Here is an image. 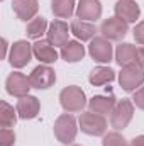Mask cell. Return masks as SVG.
Instances as JSON below:
<instances>
[{
    "label": "cell",
    "mask_w": 144,
    "mask_h": 146,
    "mask_svg": "<svg viewBox=\"0 0 144 146\" xmlns=\"http://www.w3.org/2000/svg\"><path fill=\"white\" fill-rule=\"evenodd\" d=\"M15 143V134L9 127H2L0 131V146H14Z\"/></svg>",
    "instance_id": "26"
},
{
    "label": "cell",
    "mask_w": 144,
    "mask_h": 146,
    "mask_svg": "<svg viewBox=\"0 0 144 146\" xmlns=\"http://www.w3.org/2000/svg\"><path fill=\"white\" fill-rule=\"evenodd\" d=\"M75 146H78V145H75Z\"/></svg>",
    "instance_id": "31"
},
{
    "label": "cell",
    "mask_w": 144,
    "mask_h": 146,
    "mask_svg": "<svg viewBox=\"0 0 144 146\" xmlns=\"http://www.w3.org/2000/svg\"><path fill=\"white\" fill-rule=\"evenodd\" d=\"M131 146H144V136H137V138H134L132 143H131Z\"/></svg>",
    "instance_id": "30"
},
{
    "label": "cell",
    "mask_w": 144,
    "mask_h": 146,
    "mask_svg": "<svg viewBox=\"0 0 144 146\" xmlns=\"http://www.w3.org/2000/svg\"><path fill=\"white\" fill-rule=\"evenodd\" d=\"M136 58H137V48L129 44V42H122L117 46L115 49V61L120 65V66H127L131 63H136Z\"/></svg>",
    "instance_id": "17"
},
{
    "label": "cell",
    "mask_w": 144,
    "mask_h": 146,
    "mask_svg": "<svg viewBox=\"0 0 144 146\" xmlns=\"http://www.w3.org/2000/svg\"><path fill=\"white\" fill-rule=\"evenodd\" d=\"M136 63L144 68V48H137V58H136Z\"/></svg>",
    "instance_id": "29"
},
{
    "label": "cell",
    "mask_w": 144,
    "mask_h": 146,
    "mask_svg": "<svg viewBox=\"0 0 144 146\" xmlns=\"http://www.w3.org/2000/svg\"><path fill=\"white\" fill-rule=\"evenodd\" d=\"M119 83L126 92H136V88L144 83V68L137 63L122 66V72L119 73Z\"/></svg>",
    "instance_id": "4"
},
{
    "label": "cell",
    "mask_w": 144,
    "mask_h": 146,
    "mask_svg": "<svg viewBox=\"0 0 144 146\" xmlns=\"http://www.w3.org/2000/svg\"><path fill=\"white\" fill-rule=\"evenodd\" d=\"M115 15L122 21L129 22H136L141 15V9L137 5L136 0H117L115 3Z\"/></svg>",
    "instance_id": "12"
},
{
    "label": "cell",
    "mask_w": 144,
    "mask_h": 146,
    "mask_svg": "<svg viewBox=\"0 0 144 146\" xmlns=\"http://www.w3.org/2000/svg\"><path fill=\"white\" fill-rule=\"evenodd\" d=\"M59 102H61V107L66 112H81L87 106V97L80 87L70 85V87L61 90Z\"/></svg>",
    "instance_id": "1"
},
{
    "label": "cell",
    "mask_w": 144,
    "mask_h": 146,
    "mask_svg": "<svg viewBox=\"0 0 144 146\" xmlns=\"http://www.w3.org/2000/svg\"><path fill=\"white\" fill-rule=\"evenodd\" d=\"M88 106H90V110L92 112H95V114H108V112H112L114 109V106H115V99L112 97V95H97V97H93L90 102H88Z\"/></svg>",
    "instance_id": "20"
},
{
    "label": "cell",
    "mask_w": 144,
    "mask_h": 146,
    "mask_svg": "<svg viewBox=\"0 0 144 146\" xmlns=\"http://www.w3.org/2000/svg\"><path fill=\"white\" fill-rule=\"evenodd\" d=\"M115 78V72L112 68H107V66H97L95 70H92L88 80L92 85L95 87H100V85H105V83H110L112 80Z\"/></svg>",
    "instance_id": "21"
},
{
    "label": "cell",
    "mask_w": 144,
    "mask_h": 146,
    "mask_svg": "<svg viewBox=\"0 0 144 146\" xmlns=\"http://www.w3.org/2000/svg\"><path fill=\"white\" fill-rule=\"evenodd\" d=\"M32 51H34V56L41 63L44 65H49V63H54L58 60V53H56V48L49 42V41H44V39H39L32 44Z\"/></svg>",
    "instance_id": "14"
},
{
    "label": "cell",
    "mask_w": 144,
    "mask_h": 146,
    "mask_svg": "<svg viewBox=\"0 0 144 146\" xmlns=\"http://www.w3.org/2000/svg\"><path fill=\"white\" fill-rule=\"evenodd\" d=\"M80 127L85 134L88 136H102L107 131V121L102 114H95V112H81L80 115Z\"/></svg>",
    "instance_id": "5"
},
{
    "label": "cell",
    "mask_w": 144,
    "mask_h": 146,
    "mask_svg": "<svg viewBox=\"0 0 144 146\" xmlns=\"http://www.w3.org/2000/svg\"><path fill=\"white\" fill-rule=\"evenodd\" d=\"M132 115H134V102L129 99H122L114 106L110 112V124L114 129L120 131L129 126V122L132 121Z\"/></svg>",
    "instance_id": "2"
},
{
    "label": "cell",
    "mask_w": 144,
    "mask_h": 146,
    "mask_svg": "<svg viewBox=\"0 0 144 146\" xmlns=\"http://www.w3.org/2000/svg\"><path fill=\"white\" fill-rule=\"evenodd\" d=\"M70 33H71V27H68L66 22L63 21H54L49 24V29H48V41L56 48V46H65L70 39Z\"/></svg>",
    "instance_id": "11"
},
{
    "label": "cell",
    "mask_w": 144,
    "mask_h": 146,
    "mask_svg": "<svg viewBox=\"0 0 144 146\" xmlns=\"http://www.w3.org/2000/svg\"><path fill=\"white\" fill-rule=\"evenodd\" d=\"M83 56H85V48L78 41H68L61 48V58L66 63H76V61L83 60Z\"/></svg>",
    "instance_id": "18"
},
{
    "label": "cell",
    "mask_w": 144,
    "mask_h": 146,
    "mask_svg": "<svg viewBox=\"0 0 144 146\" xmlns=\"http://www.w3.org/2000/svg\"><path fill=\"white\" fill-rule=\"evenodd\" d=\"M17 110H14L12 106H9L5 100L0 102V126L2 127H14L17 122Z\"/></svg>",
    "instance_id": "23"
},
{
    "label": "cell",
    "mask_w": 144,
    "mask_h": 146,
    "mask_svg": "<svg viewBox=\"0 0 144 146\" xmlns=\"http://www.w3.org/2000/svg\"><path fill=\"white\" fill-rule=\"evenodd\" d=\"M34 54L32 46L27 41H17L12 44L10 48V54H9V61L14 68H24L29 61L31 56Z\"/></svg>",
    "instance_id": "7"
},
{
    "label": "cell",
    "mask_w": 144,
    "mask_h": 146,
    "mask_svg": "<svg viewBox=\"0 0 144 146\" xmlns=\"http://www.w3.org/2000/svg\"><path fill=\"white\" fill-rule=\"evenodd\" d=\"M46 29H48V21L44 17H34L27 24V31L26 33H27V36L32 37V39H39L44 33H48Z\"/></svg>",
    "instance_id": "24"
},
{
    "label": "cell",
    "mask_w": 144,
    "mask_h": 146,
    "mask_svg": "<svg viewBox=\"0 0 144 146\" xmlns=\"http://www.w3.org/2000/svg\"><path fill=\"white\" fill-rule=\"evenodd\" d=\"M76 15L81 21H97L102 15L100 0H80L76 7Z\"/></svg>",
    "instance_id": "13"
},
{
    "label": "cell",
    "mask_w": 144,
    "mask_h": 146,
    "mask_svg": "<svg viewBox=\"0 0 144 146\" xmlns=\"http://www.w3.org/2000/svg\"><path fill=\"white\" fill-rule=\"evenodd\" d=\"M5 87H7V92H9L10 95L22 99V97L29 95V90L32 88V83H31V78L26 76L24 73L14 72L7 76Z\"/></svg>",
    "instance_id": "6"
},
{
    "label": "cell",
    "mask_w": 144,
    "mask_h": 146,
    "mask_svg": "<svg viewBox=\"0 0 144 146\" xmlns=\"http://www.w3.org/2000/svg\"><path fill=\"white\" fill-rule=\"evenodd\" d=\"M134 39H136V42L144 46V21L134 27Z\"/></svg>",
    "instance_id": "28"
},
{
    "label": "cell",
    "mask_w": 144,
    "mask_h": 146,
    "mask_svg": "<svg viewBox=\"0 0 144 146\" xmlns=\"http://www.w3.org/2000/svg\"><path fill=\"white\" fill-rule=\"evenodd\" d=\"M132 102L136 104V107H139L141 110H144V87L134 92V97H132Z\"/></svg>",
    "instance_id": "27"
},
{
    "label": "cell",
    "mask_w": 144,
    "mask_h": 146,
    "mask_svg": "<svg viewBox=\"0 0 144 146\" xmlns=\"http://www.w3.org/2000/svg\"><path fill=\"white\" fill-rule=\"evenodd\" d=\"M127 29H129L127 22L122 21V19H119L117 15L105 19V21L102 22V26H100L102 36L107 37L108 41H120L122 37L127 34Z\"/></svg>",
    "instance_id": "8"
},
{
    "label": "cell",
    "mask_w": 144,
    "mask_h": 146,
    "mask_svg": "<svg viewBox=\"0 0 144 146\" xmlns=\"http://www.w3.org/2000/svg\"><path fill=\"white\" fill-rule=\"evenodd\" d=\"M88 53L90 56L98 61V63H108L112 60V54H114V49H112V44L107 37L100 36V37H93L90 41V46H88Z\"/></svg>",
    "instance_id": "9"
},
{
    "label": "cell",
    "mask_w": 144,
    "mask_h": 146,
    "mask_svg": "<svg viewBox=\"0 0 144 146\" xmlns=\"http://www.w3.org/2000/svg\"><path fill=\"white\" fill-rule=\"evenodd\" d=\"M95 33H97L95 26L90 24V22H87V21L75 19L71 22V34H75V36L78 37V39H81V41H90V39H93Z\"/></svg>",
    "instance_id": "19"
},
{
    "label": "cell",
    "mask_w": 144,
    "mask_h": 146,
    "mask_svg": "<svg viewBox=\"0 0 144 146\" xmlns=\"http://www.w3.org/2000/svg\"><path fill=\"white\" fill-rule=\"evenodd\" d=\"M76 119L73 117L71 114H63L56 119L54 122V136L59 143L63 145H70L75 141L76 138Z\"/></svg>",
    "instance_id": "3"
},
{
    "label": "cell",
    "mask_w": 144,
    "mask_h": 146,
    "mask_svg": "<svg viewBox=\"0 0 144 146\" xmlns=\"http://www.w3.org/2000/svg\"><path fill=\"white\" fill-rule=\"evenodd\" d=\"M29 78H31V83H32L34 88L46 90V88H49V87L54 85L56 73H54V70L51 66H48V65H39V66H36L32 70V73L29 75Z\"/></svg>",
    "instance_id": "10"
},
{
    "label": "cell",
    "mask_w": 144,
    "mask_h": 146,
    "mask_svg": "<svg viewBox=\"0 0 144 146\" xmlns=\"http://www.w3.org/2000/svg\"><path fill=\"white\" fill-rule=\"evenodd\" d=\"M41 109V104L37 100V97L34 95H26L22 99H19L17 102V114L20 119H34Z\"/></svg>",
    "instance_id": "15"
},
{
    "label": "cell",
    "mask_w": 144,
    "mask_h": 146,
    "mask_svg": "<svg viewBox=\"0 0 144 146\" xmlns=\"http://www.w3.org/2000/svg\"><path fill=\"white\" fill-rule=\"evenodd\" d=\"M51 10L58 19H68L75 12V0H51Z\"/></svg>",
    "instance_id": "22"
},
{
    "label": "cell",
    "mask_w": 144,
    "mask_h": 146,
    "mask_svg": "<svg viewBox=\"0 0 144 146\" xmlns=\"http://www.w3.org/2000/svg\"><path fill=\"white\" fill-rule=\"evenodd\" d=\"M102 145H104V146H129V145H127V141L124 139V136H122V134H119L117 131L105 134V136H104Z\"/></svg>",
    "instance_id": "25"
},
{
    "label": "cell",
    "mask_w": 144,
    "mask_h": 146,
    "mask_svg": "<svg viewBox=\"0 0 144 146\" xmlns=\"http://www.w3.org/2000/svg\"><path fill=\"white\" fill-rule=\"evenodd\" d=\"M12 9L20 21H32L39 10L37 0H14Z\"/></svg>",
    "instance_id": "16"
}]
</instances>
